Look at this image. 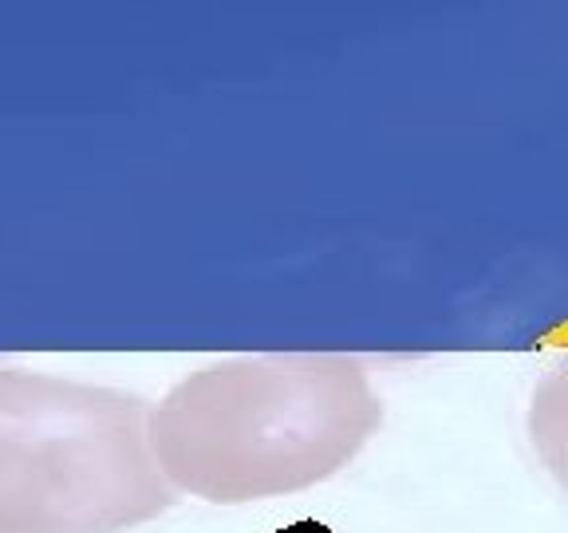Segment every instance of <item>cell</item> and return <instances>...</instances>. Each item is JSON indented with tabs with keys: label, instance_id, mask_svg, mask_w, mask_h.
Wrapping results in <instances>:
<instances>
[{
	"label": "cell",
	"instance_id": "3",
	"mask_svg": "<svg viewBox=\"0 0 568 533\" xmlns=\"http://www.w3.org/2000/svg\"><path fill=\"white\" fill-rule=\"evenodd\" d=\"M525 435L541 471L568 494V355L537 380L525 415Z\"/></svg>",
	"mask_w": 568,
	"mask_h": 533
},
{
	"label": "cell",
	"instance_id": "2",
	"mask_svg": "<svg viewBox=\"0 0 568 533\" xmlns=\"http://www.w3.org/2000/svg\"><path fill=\"white\" fill-rule=\"evenodd\" d=\"M131 391L0 368V533H119L174 506Z\"/></svg>",
	"mask_w": 568,
	"mask_h": 533
},
{
	"label": "cell",
	"instance_id": "1",
	"mask_svg": "<svg viewBox=\"0 0 568 533\" xmlns=\"http://www.w3.org/2000/svg\"><path fill=\"white\" fill-rule=\"evenodd\" d=\"M379 426L383 400L355 355L273 352L186 375L146 431L174 494L241 506L328 482Z\"/></svg>",
	"mask_w": 568,
	"mask_h": 533
}]
</instances>
